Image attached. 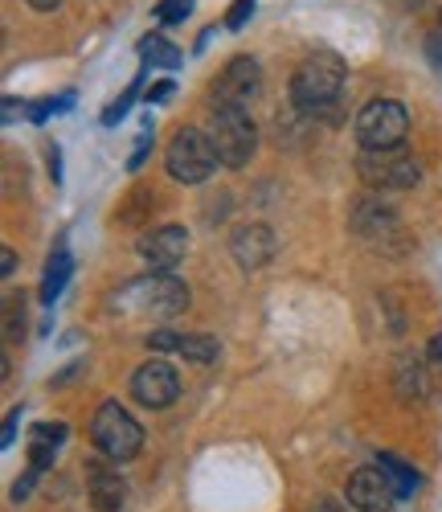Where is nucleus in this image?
Returning <instances> with one entry per match:
<instances>
[{"instance_id": "obj_4", "label": "nucleus", "mask_w": 442, "mask_h": 512, "mask_svg": "<svg viewBox=\"0 0 442 512\" xmlns=\"http://www.w3.org/2000/svg\"><path fill=\"white\" fill-rule=\"evenodd\" d=\"M209 140L217 148V160L226 168H246L258 148V127H254L250 111H242V107H213Z\"/></svg>"}, {"instance_id": "obj_21", "label": "nucleus", "mask_w": 442, "mask_h": 512, "mask_svg": "<svg viewBox=\"0 0 442 512\" xmlns=\"http://www.w3.org/2000/svg\"><path fill=\"white\" fill-rule=\"evenodd\" d=\"M136 91H140V78H136V82H131V87L123 91V99H115V103L103 111V123H107V127H115V123H119V119L131 111V99H136Z\"/></svg>"}, {"instance_id": "obj_25", "label": "nucleus", "mask_w": 442, "mask_h": 512, "mask_svg": "<svg viewBox=\"0 0 442 512\" xmlns=\"http://www.w3.org/2000/svg\"><path fill=\"white\" fill-rule=\"evenodd\" d=\"M0 271H5V279H9L13 271H17V254H13L9 246H5V250H0Z\"/></svg>"}, {"instance_id": "obj_6", "label": "nucleus", "mask_w": 442, "mask_h": 512, "mask_svg": "<svg viewBox=\"0 0 442 512\" xmlns=\"http://www.w3.org/2000/svg\"><path fill=\"white\" fill-rule=\"evenodd\" d=\"M357 177L377 193H402L422 181V168L414 156L397 148H361L357 156Z\"/></svg>"}, {"instance_id": "obj_17", "label": "nucleus", "mask_w": 442, "mask_h": 512, "mask_svg": "<svg viewBox=\"0 0 442 512\" xmlns=\"http://www.w3.org/2000/svg\"><path fill=\"white\" fill-rule=\"evenodd\" d=\"M377 467H381V472L389 476V484H393V492H397V500H406V496H414L418 492V472H414V467L410 463H402V459H397V455H377Z\"/></svg>"}, {"instance_id": "obj_1", "label": "nucleus", "mask_w": 442, "mask_h": 512, "mask_svg": "<svg viewBox=\"0 0 442 512\" xmlns=\"http://www.w3.org/2000/svg\"><path fill=\"white\" fill-rule=\"evenodd\" d=\"M111 308L123 316H136V320H168L189 308V287L181 279H172V271H152L144 279L123 283L115 291Z\"/></svg>"}, {"instance_id": "obj_8", "label": "nucleus", "mask_w": 442, "mask_h": 512, "mask_svg": "<svg viewBox=\"0 0 442 512\" xmlns=\"http://www.w3.org/2000/svg\"><path fill=\"white\" fill-rule=\"evenodd\" d=\"M258 95H262V66L254 58H246V54L230 58L226 70H221L213 78V87H209L213 107H242L246 111Z\"/></svg>"}, {"instance_id": "obj_11", "label": "nucleus", "mask_w": 442, "mask_h": 512, "mask_svg": "<svg viewBox=\"0 0 442 512\" xmlns=\"http://www.w3.org/2000/svg\"><path fill=\"white\" fill-rule=\"evenodd\" d=\"M275 250H279V242H275V230L267 222H246L230 234V254L242 271H262L275 259Z\"/></svg>"}, {"instance_id": "obj_31", "label": "nucleus", "mask_w": 442, "mask_h": 512, "mask_svg": "<svg viewBox=\"0 0 442 512\" xmlns=\"http://www.w3.org/2000/svg\"><path fill=\"white\" fill-rule=\"evenodd\" d=\"M320 512H336V508H332V504H320Z\"/></svg>"}, {"instance_id": "obj_7", "label": "nucleus", "mask_w": 442, "mask_h": 512, "mask_svg": "<svg viewBox=\"0 0 442 512\" xmlns=\"http://www.w3.org/2000/svg\"><path fill=\"white\" fill-rule=\"evenodd\" d=\"M410 132V115L393 99H373L357 115V140L361 148H402Z\"/></svg>"}, {"instance_id": "obj_22", "label": "nucleus", "mask_w": 442, "mask_h": 512, "mask_svg": "<svg viewBox=\"0 0 442 512\" xmlns=\"http://www.w3.org/2000/svg\"><path fill=\"white\" fill-rule=\"evenodd\" d=\"M254 17V0H234L230 13H226V29H242Z\"/></svg>"}, {"instance_id": "obj_16", "label": "nucleus", "mask_w": 442, "mask_h": 512, "mask_svg": "<svg viewBox=\"0 0 442 512\" xmlns=\"http://www.w3.org/2000/svg\"><path fill=\"white\" fill-rule=\"evenodd\" d=\"M62 439H66V426H62V422H41V426H33V435H29V459H33L37 472H46V467L54 463V451H58Z\"/></svg>"}, {"instance_id": "obj_30", "label": "nucleus", "mask_w": 442, "mask_h": 512, "mask_svg": "<svg viewBox=\"0 0 442 512\" xmlns=\"http://www.w3.org/2000/svg\"><path fill=\"white\" fill-rule=\"evenodd\" d=\"M13 119H17V99L9 95V99H5V123H13Z\"/></svg>"}, {"instance_id": "obj_23", "label": "nucleus", "mask_w": 442, "mask_h": 512, "mask_svg": "<svg viewBox=\"0 0 442 512\" xmlns=\"http://www.w3.org/2000/svg\"><path fill=\"white\" fill-rule=\"evenodd\" d=\"M33 480H37V467H29V472H25V476L13 484V500H17V504H21V500H29V492H33Z\"/></svg>"}, {"instance_id": "obj_10", "label": "nucleus", "mask_w": 442, "mask_h": 512, "mask_svg": "<svg viewBox=\"0 0 442 512\" xmlns=\"http://www.w3.org/2000/svg\"><path fill=\"white\" fill-rule=\"evenodd\" d=\"M348 504L357 508V512H393L397 504V492L389 484V476L381 472V467H357V472L348 476Z\"/></svg>"}, {"instance_id": "obj_15", "label": "nucleus", "mask_w": 442, "mask_h": 512, "mask_svg": "<svg viewBox=\"0 0 442 512\" xmlns=\"http://www.w3.org/2000/svg\"><path fill=\"white\" fill-rule=\"evenodd\" d=\"M352 226H357L361 238H381V234H397L402 222H397V213L381 201H361L357 213H352Z\"/></svg>"}, {"instance_id": "obj_9", "label": "nucleus", "mask_w": 442, "mask_h": 512, "mask_svg": "<svg viewBox=\"0 0 442 512\" xmlns=\"http://www.w3.org/2000/svg\"><path fill=\"white\" fill-rule=\"evenodd\" d=\"M131 398L148 410H168L176 398H181V377L168 361H148L131 373Z\"/></svg>"}, {"instance_id": "obj_5", "label": "nucleus", "mask_w": 442, "mask_h": 512, "mask_svg": "<svg viewBox=\"0 0 442 512\" xmlns=\"http://www.w3.org/2000/svg\"><path fill=\"white\" fill-rule=\"evenodd\" d=\"M91 439L111 463H131L144 447V426L131 418L119 402H103L91 422Z\"/></svg>"}, {"instance_id": "obj_13", "label": "nucleus", "mask_w": 442, "mask_h": 512, "mask_svg": "<svg viewBox=\"0 0 442 512\" xmlns=\"http://www.w3.org/2000/svg\"><path fill=\"white\" fill-rule=\"evenodd\" d=\"M148 349H156V353H181V357H189L197 365H213L217 353H221V345H217L213 336H205V332H176V328L152 332L148 336Z\"/></svg>"}, {"instance_id": "obj_26", "label": "nucleus", "mask_w": 442, "mask_h": 512, "mask_svg": "<svg viewBox=\"0 0 442 512\" xmlns=\"http://www.w3.org/2000/svg\"><path fill=\"white\" fill-rule=\"evenodd\" d=\"M17 422H21V410H13V414H9V422H5V439H0L5 447H9V443H13V435H17Z\"/></svg>"}, {"instance_id": "obj_14", "label": "nucleus", "mask_w": 442, "mask_h": 512, "mask_svg": "<svg viewBox=\"0 0 442 512\" xmlns=\"http://www.w3.org/2000/svg\"><path fill=\"white\" fill-rule=\"evenodd\" d=\"M86 492H91L95 512H119L127 504V484L119 480L111 459L107 463H91V488H86Z\"/></svg>"}, {"instance_id": "obj_12", "label": "nucleus", "mask_w": 442, "mask_h": 512, "mask_svg": "<svg viewBox=\"0 0 442 512\" xmlns=\"http://www.w3.org/2000/svg\"><path fill=\"white\" fill-rule=\"evenodd\" d=\"M185 250H189L185 226H160V230H148L140 238V259L148 263V271H172L185 259Z\"/></svg>"}, {"instance_id": "obj_20", "label": "nucleus", "mask_w": 442, "mask_h": 512, "mask_svg": "<svg viewBox=\"0 0 442 512\" xmlns=\"http://www.w3.org/2000/svg\"><path fill=\"white\" fill-rule=\"evenodd\" d=\"M193 13V0H160L156 5V21L160 25H176V21H185Z\"/></svg>"}, {"instance_id": "obj_27", "label": "nucleus", "mask_w": 442, "mask_h": 512, "mask_svg": "<svg viewBox=\"0 0 442 512\" xmlns=\"http://www.w3.org/2000/svg\"><path fill=\"white\" fill-rule=\"evenodd\" d=\"M25 5H29V9H37V13H54V9L62 5V0H25Z\"/></svg>"}, {"instance_id": "obj_18", "label": "nucleus", "mask_w": 442, "mask_h": 512, "mask_svg": "<svg viewBox=\"0 0 442 512\" xmlns=\"http://www.w3.org/2000/svg\"><path fill=\"white\" fill-rule=\"evenodd\" d=\"M70 271H74L70 254H66V250H58L54 259L46 263V275H41V300H46V304H54L58 295L66 291V283H70Z\"/></svg>"}, {"instance_id": "obj_28", "label": "nucleus", "mask_w": 442, "mask_h": 512, "mask_svg": "<svg viewBox=\"0 0 442 512\" xmlns=\"http://www.w3.org/2000/svg\"><path fill=\"white\" fill-rule=\"evenodd\" d=\"M426 50H430V62L442 70V37H430V46H426Z\"/></svg>"}, {"instance_id": "obj_3", "label": "nucleus", "mask_w": 442, "mask_h": 512, "mask_svg": "<svg viewBox=\"0 0 442 512\" xmlns=\"http://www.w3.org/2000/svg\"><path fill=\"white\" fill-rule=\"evenodd\" d=\"M164 164H168V177H172V181L201 185V181L213 177V168H217L221 160H217V148H213L209 132H201V127H181V132L168 140Z\"/></svg>"}, {"instance_id": "obj_24", "label": "nucleus", "mask_w": 442, "mask_h": 512, "mask_svg": "<svg viewBox=\"0 0 442 512\" xmlns=\"http://www.w3.org/2000/svg\"><path fill=\"white\" fill-rule=\"evenodd\" d=\"M172 91H176V87H172V78H160V82H152V87H148V103H164Z\"/></svg>"}, {"instance_id": "obj_19", "label": "nucleus", "mask_w": 442, "mask_h": 512, "mask_svg": "<svg viewBox=\"0 0 442 512\" xmlns=\"http://www.w3.org/2000/svg\"><path fill=\"white\" fill-rule=\"evenodd\" d=\"M140 58H144L148 66H164V70H176V66H181V50H176L172 41H164L160 33H152V37L140 41Z\"/></svg>"}, {"instance_id": "obj_29", "label": "nucleus", "mask_w": 442, "mask_h": 512, "mask_svg": "<svg viewBox=\"0 0 442 512\" xmlns=\"http://www.w3.org/2000/svg\"><path fill=\"white\" fill-rule=\"evenodd\" d=\"M426 357H430V361H434V365H438V361H442V332H438V336H434V340H430V349H426Z\"/></svg>"}, {"instance_id": "obj_2", "label": "nucleus", "mask_w": 442, "mask_h": 512, "mask_svg": "<svg viewBox=\"0 0 442 512\" xmlns=\"http://www.w3.org/2000/svg\"><path fill=\"white\" fill-rule=\"evenodd\" d=\"M344 91V62L332 50L307 54L291 74V103L303 115H328Z\"/></svg>"}]
</instances>
